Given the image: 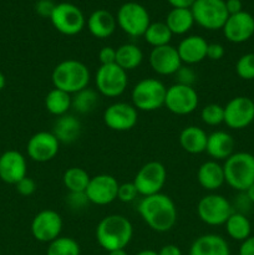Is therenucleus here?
<instances>
[{
    "label": "nucleus",
    "mask_w": 254,
    "mask_h": 255,
    "mask_svg": "<svg viewBox=\"0 0 254 255\" xmlns=\"http://www.w3.org/2000/svg\"><path fill=\"white\" fill-rule=\"evenodd\" d=\"M226 7L229 15H234L243 11V4H242V0H226Z\"/></svg>",
    "instance_id": "obj_46"
},
{
    "label": "nucleus",
    "mask_w": 254,
    "mask_h": 255,
    "mask_svg": "<svg viewBox=\"0 0 254 255\" xmlns=\"http://www.w3.org/2000/svg\"><path fill=\"white\" fill-rule=\"evenodd\" d=\"M189 255H231L229 244L218 234H203L194 239Z\"/></svg>",
    "instance_id": "obj_23"
},
{
    "label": "nucleus",
    "mask_w": 254,
    "mask_h": 255,
    "mask_svg": "<svg viewBox=\"0 0 254 255\" xmlns=\"http://www.w3.org/2000/svg\"><path fill=\"white\" fill-rule=\"evenodd\" d=\"M90 174L81 167H70L64 172L62 183L69 193H85L90 183Z\"/></svg>",
    "instance_id": "obj_32"
},
{
    "label": "nucleus",
    "mask_w": 254,
    "mask_h": 255,
    "mask_svg": "<svg viewBox=\"0 0 254 255\" xmlns=\"http://www.w3.org/2000/svg\"><path fill=\"white\" fill-rule=\"evenodd\" d=\"M143 61V52L137 45L124 44L116 49V64L125 71L137 69Z\"/></svg>",
    "instance_id": "obj_31"
},
{
    "label": "nucleus",
    "mask_w": 254,
    "mask_h": 255,
    "mask_svg": "<svg viewBox=\"0 0 254 255\" xmlns=\"http://www.w3.org/2000/svg\"><path fill=\"white\" fill-rule=\"evenodd\" d=\"M99 60L101 65L116 64V49L112 46H104L99 51Z\"/></svg>",
    "instance_id": "obj_42"
},
{
    "label": "nucleus",
    "mask_w": 254,
    "mask_h": 255,
    "mask_svg": "<svg viewBox=\"0 0 254 255\" xmlns=\"http://www.w3.org/2000/svg\"><path fill=\"white\" fill-rule=\"evenodd\" d=\"M199 97L194 87L174 84L167 89L164 107L177 116H187L196 111Z\"/></svg>",
    "instance_id": "obj_12"
},
{
    "label": "nucleus",
    "mask_w": 254,
    "mask_h": 255,
    "mask_svg": "<svg viewBox=\"0 0 254 255\" xmlns=\"http://www.w3.org/2000/svg\"><path fill=\"white\" fill-rule=\"evenodd\" d=\"M207 47L208 42L204 37L199 35H189L179 42L177 51L181 57L182 64L191 66L207 59Z\"/></svg>",
    "instance_id": "obj_21"
},
{
    "label": "nucleus",
    "mask_w": 254,
    "mask_h": 255,
    "mask_svg": "<svg viewBox=\"0 0 254 255\" xmlns=\"http://www.w3.org/2000/svg\"><path fill=\"white\" fill-rule=\"evenodd\" d=\"M226 232L233 241L243 242L252 236L251 221L247 218L246 214L241 212H233L227 222L224 223Z\"/></svg>",
    "instance_id": "obj_29"
},
{
    "label": "nucleus",
    "mask_w": 254,
    "mask_h": 255,
    "mask_svg": "<svg viewBox=\"0 0 254 255\" xmlns=\"http://www.w3.org/2000/svg\"><path fill=\"white\" fill-rule=\"evenodd\" d=\"M158 255H183L179 247L174 246V244H167L159 249Z\"/></svg>",
    "instance_id": "obj_47"
},
{
    "label": "nucleus",
    "mask_w": 254,
    "mask_h": 255,
    "mask_svg": "<svg viewBox=\"0 0 254 255\" xmlns=\"http://www.w3.org/2000/svg\"><path fill=\"white\" fill-rule=\"evenodd\" d=\"M223 34L228 41L233 44H242L254 35V17L248 11L229 15L223 26Z\"/></svg>",
    "instance_id": "obj_18"
},
{
    "label": "nucleus",
    "mask_w": 254,
    "mask_h": 255,
    "mask_svg": "<svg viewBox=\"0 0 254 255\" xmlns=\"http://www.w3.org/2000/svg\"><path fill=\"white\" fill-rule=\"evenodd\" d=\"M133 237L132 223L121 214L104 217L96 227V241L104 251L125 249Z\"/></svg>",
    "instance_id": "obj_2"
},
{
    "label": "nucleus",
    "mask_w": 254,
    "mask_h": 255,
    "mask_svg": "<svg viewBox=\"0 0 254 255\" xmlns=\"http://www.w3.org/2000/svg\"><path fill=\"white\" fill-rule=\"evenodd\" d=\"M172 36H173V34L171 32V30L168 29L166 22L162 21L151 22L149 26L147 27L146 32L143 34L146 42L151 45L152 47H159L164 46V45H169Z\"/></svg>",
    "instance_id": "obj_33"
},
{
    "label": "nucleus",
    "mask_w": 254,
    "mask_h": 255,
    "mask_svg": "<svg viewBox=\"0 0 254 255\" xmlns=\"http://www.w3.org/2000/svg\"><path fill=\"white\" fill-rule=\"evenodd\" d=\"M254 121V101L237 96L224 106V124L232 129L247 128Z\"/></svg>",
    "instance_id": "obj_15"
},
{
    "label": "nucleus",
    "mask_w": 254,
    "mask_h": 255,
    "mask_svg": "<svg viewBox=\"0 0 254 255\" xmlns=\"http://www.w3.org/2000/svg\"><path fill=\"white\" fill-rule=\"evenodd\" d=\"M46 255H81V248L74 238L60 236L49 243Z\"/></svg>",
    "instance_id": "obj_35"
},
{
    "label": "nucleus",
    "mask_w": 254,
    "mask_h": 255,
    "mask_svg": "<svg viewBox=\"0 0 254 255\" xmlns=\"http://www.w3.org/2000/svg\"><path fill=\"white\" fill-rule=\"evenodd\" d=\"M167 181L166 167L157 161H151L144 163L133 178V184L136 186L138 194L143 197L153 196L161 193Z\"/></svg>",
    "instance_id": "obj_11"
},
{
    "label": "nucleus",
    "mask_w": 254,
    "mask_h": 255,
    "mask_svg": "<svg viewBox=\"0 0 254 255\" xmlns=\"http://www.w3.org/2000/svg\"><path fill=\"white\" fill-rule=\"evenodd\" d=\"M117 25L124 32L132 37L143 36L151 24L149 14L143 5L134 1L125 2L117 11Z\"/></svg>",
    "instance_id": "obj_7"
},
{
    "label": "nucleus",
    "mask_w": 254,
    "mask_h": 255,
    "mask_svg": "<svg viewBox=\"0 0 254 255\" xmlns=\"http://www.w3.org/2000/svg\"><path fill=\"white\" fill-rule=\"evenodd\" d=\"M116 17L105 9H97L87 19V29L97 39H107L116 30Z\"/></svg>",
    "instance_id": "obj_25"
},
{
    "label": "nucleus",
    "mask_w": 254,
    "mask_h": 255,
    "mask_svg": "<svg viewBox=\"0 0 254 255\" xmlns=\"http://www.w3.org/2000/svg\"><path fill=\"white\" fill-rule=\"evenodd\" d=\"M71 95L54 87L45 96V109L52 116L61 117L64 115H67L69 110L71 109Z\"/></svg>",
    "instance_id": "obj_30"
},
{
    "label": "nucleus",
    "mask_w": 254,
    "mask_h": 255,
    "mask_svg": "<svg viewBox=\"0 0 254 255\" xmlns=\"http://www.w3.org/2000/svg\"><path fill=\"white\" fill-rule=\"evenodd\" d=\"M138 121V111L132 104L115 102L104 111V122L110 129L126 132L133 128Z\"/></svg>",
    "instance_id": "obj_16"
},
{
    "label": "nucleus",
    "mask_w": 254,
    "mask_h": 255,
    "mask_svg": "<svg viewBox=\"0 0 254 255\" xmlns=\"http://www.w3.org/2000/svg\"><path fill=\"white\" fill-rule=\"evenodd\" d=\"M61 216L52 209H44L34 217L31 222V234L40 243H51L62 232Z\"/></svg>",
    "instance_id": "obj_13"
},
{
    "label": "nucleus",
    "mask_w": 254,
    "mask_h": 255,
    "mask_svg": "<svg viewBox=\"0 0 254 255\" xmlns=\"http://www.w3.org/2000/svg\"><path fill=\"white\" fill-rule=\"evenodd\" d=\"M236 72L242 80H254V54H244L236 64Z\"/></svg>",
    "instance_id": "obj_37"
},
{
    "label": "nucleus",
    "mask_w": 254,
    "mask_h": 255,
    "mask_svg": "<svg viewBox=\"0 0 254 255\" xmlns=\"http://www.w3.org/2000/svg\"><path fill=\"white\" fill-rule=\"evenodd\" d=\"M52 133L59 139L60 143H72L79 139L81 134V122L72 115L57 117Z\"/></svg>",
    "instance_id": "obj_27"
},
{
    "label": "nucleus",
    "mask_w": 254,
    "mask_h": 255,
    "mask_svg": "<svg viewBox=\"0 0 254 255\" xmlns=\"http://www.w3.org/2000/svg\"><path fill=\"white\" fill-rule=\"evenodd\" d=\"M201 120L207 126H219L224 124V107L218 104H208L202 109Z\"/></svg>",
    "instance_id": "obj_36"
},
{
    "label": "nucleus",
    "mask_w": 254,
    "mask_h": 255,
    "mask_svg": "<svg viewBox=\"0 0 254 255\" xmlns=\"http://www.w3.org/2000/svg\"><path fill=\"white\" fill-rule=\"evenodd\" d=\"M60 142L52 132L40 131L32 134L26 144L27 156L37 163L52 161L59 153Z\"/></svg>",
    "instance_id": "obj_17"
},
{
    "label": "nucleus",
    "mask_w": 254,
    "mask_h": 255,
    "mask_svg": "<svg viewBox=\"0 0 254 255\" xmlns=\"http://www.w3.org/2000/svg\"><path fill=\"white\" fill-rule=\"evenodd\" d=\"M197 179H198L199 186L206 191H217L226 183L223 166L213 159L203 162L197 172Z\"/></svg>",
    "instance_id": "obj_24"
},
{
    "label": "nucleus",
    "mask_w": 254,
    "mask_h": 255,
    "mask_svg": "<svg viewBox=\"0 0 254 255\" xmlns=\"http://www.w3.org/2000/svg\"><path fill=\"white\" fill-rule=\"evenodd\" d=\"M208 134L198 126H187L179 133V144L187 153L199 154L206 152Z\"/></svg>",
    "instance_id": "obj_26"
},
{
    "label": "nucleus",
    "mask_w": 254,
    "mask_h": 255,
    "mask_svg": "<svg viewBox=\"0 0 254 255\" xmlns=\"http://www.w3.org/2000/svg\"><path fill=\"white\" fill-rule=\"evenodd\" d=\"M51 24L60 34L74 36L84 30L86 19L80 7L71 2H60L56 4L51 16Z\"/></svg>",
    "instance_id": "obj_10"
},
{
    "label": "nucleus",
    "mask_w": 254,
    "mask_h": 255,
    "mask_svg": "<svg viewBox=\"0 0 254 255\" xmlns=\"http://www.w3.org/2000/svg\"><path fill=\"white\" fill-rule=\"evenodd\" d=\"M243 193L246 194V197L248 198V201L251 202L252 204H254V183L252 184V186L249 187L246 192H243Z\"/></svg>",
    "instance_id": "obj_49"
},
{
    "label": "nucleus",
    "mask_w": 254,
    "mask_h": 255,
    "mask_svg": "<svg viewBox=\"0 0 254 255\" xmlns=\"http://www.w3.org/2000/svg\"><path fill=\"white\" fill-rule=\"evenodd\" d=\"M174 77H176V84L184 85V86H192L193 87L194 82L197 81V75L194 72V70L192 67H189L188 65L187 66H183L182 65L179 67L178 71L174 74Z\"/></svg>",
    "instance_id": "obj_38"
},
{
    "label": "nucleus",
    "mask_w": 254,
    "mask_h": 255,
    "mask_svg": "<svg viewBox=\"0 0 254 255\" xmlns=\"http://www.w3.org/2000/svg\"><path fill=\"white\" fill-rule=\"evenodd\" d=\"M233 212L231 202L222 194L209 193L202 197L197 204V214L207 226H224Z\"/></svg>",
    "instance_id": "obj_8"
},
{
    "label": "nucleus",
    "mask_w": 254,
    "mask_h": 255,
    "mask_svg": "<svg viewBox=\"0 0 254 255\" xmlns=\"http://www.w3.org/2000/svg\"><path fill=\"white\" fill-rule=\"evenodd\" d=\"M236 142L226 131H214L208 134L206 152L213 161H226L234 153Z\"/></svg>",
    "instance_id": "obj_22"
},
{
    "label": "nucleus",
    "mask_w": 254,
    "mask_h": 255,
    "mask_svg": "<svg viewBox=\"0 0 254 255\" xmlns=\"http://www.w3.org/2000/svg\"><path fill=\"white\" fill-rule=\"evenodd\" d=\"M148 60L152 70L161 76L174 75L183 65L178 51H177V47L172 46V45L153 47Z\"/></svg>",
    "instance_id": "obj_19"
},
{
    "label": "nucleus",
    "mask_w": 254,
    "mask_h": 255,
    "mask_svg": "<svg viewBox=\"0 0 254 255\" xmlns=\"http://www.w3.org/2000/svg\"><path fill=\"white\" fill-rule=\"evenodd\" d=\"M136 255H158V252L153 251V249H143V251L138 252Z\"/></svg>",
    "instance_id": "obj_50"
},
{
    "label": "nucleus",
    "mask_w": 254,
    "mask_h": 255,
    "mask_svg": "<svg viewBox=\"0 0 254 255\" xmlns=\"http://www.w3.org/2000/svg\"><path fill=\"white\" fill-rule=\"evenodd\" d=\"M5 84H6V79H5L2 72H0V91H2V89L5 87Z\"/></svg>",
    "instance_id": "obj_52"
},
{
    "label": "nucleus",
    "mask_w": 254,
    "mask_h": 255,
    "mask_svg": "<svg viewBox=\"0 0 254 255\" xmlns=\"http://www.w3.org/2000/svg\"><path fill=\"white\" fill-rule=\"evenodd\" d=\"M90 70L84 62L75 59H67L57 64L51 74V81L55 89L74 95L89 86Z\"/></svg>",
    "instance_id": "obj_3"
},
{
    "label": "nucleus",
    "mask_w": 254,
    "mask_h": 255,
    "mask_svg": "<svg viewBox=\"0 0 254 255\" xmlns=\"http://www.w3.org/2000/svg\"><path fill=\"white\" fill-rule=\"evenodd\" d=\"M15 187H16L17 193L21 194V196L24 197L31 196V194H34L35 191H36V183H35L34 179L30 178V177L27 176L25 177V178H22L20 182H17V183L15 184Z\"/></svg>",
    "instance_id": "obj_40"
},
{
    "label": "nucleus",
    "mask_w": 254,
    "mask_h": 255,
    "mask_svg": "<svg viewBox=\"0 0 254 255\" xmlns=\"http://www.w3.org/2000/svg\"><path fill=\"white\" fill-rule=\"evenodd\" d=\"M164 22L173 35H184L193 26V14H192L191 9L173 7L167 14Z\"/></svg>",
    "instance_id": "obj_28"
},
{
    "label": "nucleus",
    "mask_w": 254,
    "mask_h": 255,
    "mask_svg": "<svg viewBox=\"0 0 254 255\" xmlns=\"http://www.w3.org/2000/svg\"><path fill=\"white\" fill-rule=\"evenodd\" d=\"M239 255H254V236L242 242L239 247Z\"/></svg>",
    "instance_id": "obj_45"
},
{
    "label": "nucleus",
    "mask_w": 254,
    "mask_h": 255,
    "mask_svg": "<svg viewBox=\"0 0 254 255\" xmlns=\"http://www.w3.org/2000/svg\"><path fill=\"white\" fill-rule=\"evenodd\" d=\"M120 183L111 174H97L91 177L85 194L90 203L95 206H107L117 199Z\"/></svg>",
    "instance_id": "obj_14"
},
{
    "label": "nucleus",
    "mask_w": 254,
    "mask_h": 255,
    "mask_svg": "<svg viewBox=\"0 0 254 255\" xmlns=\"http://www.w3.org/2000/svg\"><path fill=\"white\" fill-rule=\"evenodd\" d=\"M226 54V50H224V46L219 42H211L208 44V47H207V59L212 60V61H218Z\"/></svg>",
    "instance_id": "obj_41"
},
{
    "label": "nucleus",
    "mask_w": 254,
    "mask_h": 255,
    "mask_svg": "<svg viewBox=\"0 0 254 255\" xmlns=\"http://www.w3.org/2000/svg\"><path fill=\"white\" fill-rule=\"evenodd\" d=\"M167 87L157 79H142L133 86L131 92L132 105L137 111L152 112L164 106Z\"/></svg>",
    "instance_id": "obj_5"
},
{
    "label": "nucleus",
    "mask_w": 254,
    "mask_h": 255,
    "mask_svg": "<svg viewBox=\"0 0 254 255\" xmlns=\"http://www.w3.org/2000/svg\"><path fill=\"white\" fill-rule=\"evenodd\" d=\"M137 196H138V192H137L133 182H125L119 186V192H117L119 201L124 202V203H129V202H133Z\"/></svg>",
    "instance_id": "obj_39"
},
{
    "label": "nucleus",
    "mask_w": 254,
    "mask_h": 255,
    "mask_svg": "<svg viewBox=\"0 0 254 255\" xmlns=\"http://www.w3.org/2000/svg\"><path fill=\"white\" fill-rule=\"evenodd\" d=\"M109 255H128L125 249H117V251L109 252Z\"/></svg>",
    "instance_id": "obj_51"
},
{
    "label": "nucleus",
    "mask_w": 254,
    "mask_h": 255,
    "mask_svg": "<svg viewBox=\"0 0 254 255\" xmlns=\"http://www.w3.org/2000/svg\"><path fill=\"white\" fill-rule=\"evenodd\" d=\"M194 22L207 30L223 29L229 17L226 0H196L191 7Z\"/></svg>",
    "instance_id": "obj_6"
},
{
    "label": "nucleus",
    "mask_w": 254,
    "mask_h": 255,
    "mask_svg": "<svg viewBox=\"0 0 254 255\" xmlns=\"http://www.w3.org/2000/svg\"><path fill=\"white\" fill-rule=\"evenodd\" d=\"M95 84L99 94L105 97H119L126 91L128 85L127 71L117 64L101 65L95 75Z\"/></svg>",
    "instance_id": "obj_9"
},
{
    "label": "nucleus",
    "mask_w": 254,
    "mask_h": 255,
    "mask_svg": "<svg viewBox=\"0 0 254 255\" xmlns=\"http://www.w3.org/2000/svg\"><path fill=\"white\" fill-rule=\"evenodd\" d=\"M137 212L142 221L157 233H166L171 231L177 222V208L171 197L157 193L143 197L139 201Z\"/></svg>",
    "instance_id": "obj_1"
},
{
    "label": "nucleus",
    "mask_w": 254,
    "mask_h": 255,
    "mask_svg": "<svg viewBox=\"0 0 254 255\" xmlns=\"http://www.w3.org/2000/svg\"><path fill=\"white\" fill-rule=\"evenodd\" d=\"M172 7H182V9H191L196 0H167Z\"/></svg>",
    "instance_id": "obj_48"
},
{
    "label": "nucleus",
    "mask_w": 254,
    "mask_h": 255,
    "mask_svg": "<svg viewBox=\"0 0 254 255\" xmlns=\"http://www.w3.org/2000/svg\"><path fill=\"white\" fill-rule=\"evenodd\" d=\"M55 6H56V4H54L52 0H39L36 5H35V10H36V12L40 16L49 17L50 19Z\"/></svg>",
    "instance_id": "obj_43"
},
{
    "label": "nucleus",
    "mask_w": 254,
    "mask_h": 255,
    "mask_svg": "<svg viewBox=\"0 0 254 255\" xmlns=\"http://www.w3.org/2000/svg\"><path fill=\"white\" fill-rule=\"evenodd\" d=\"M67 203L71 208L81 209L86 207V204H89L90 202L85 193H70L69 198H67Z\"/></svg>",
    "instance_id": "obj_44"
},
{
    "label": "nucleus",
    "mask_w": 254,
    "mask_h": 255,
    "mask_svg": "<svg viewBox=\"0 0 254 255\" xmlns=\"http://www.w3.org/2000/svg\"><path fill=\"white\" fill-rule=\"evenodd\" d=\"M97 104H99V94L89 87L72 95L71 109H74L77 114H90L94 111Z\"/></svg>",
    "instance_id": "obj_34"
},
{
    "label": "nucleus",
    "mask_w": 254,
    "mask_h": 255,
    "mask_svg": "<svg viewBox=\"0 0 254 255\" xmlns=\"http://www.w3.org/2000/svg\"><path fill=\"white\" fill-rule=\"evenodd\" d=\"M26 159L19 151L9 149L0 156V179L2 182L15 186L26 177Z\"/></svg>",
    "instance_id": "obj_20"
},
{
    "label": "nucleus",
    "mask_w": 254,
    "mask_h": 255,
    "mask_svg": "<svg viewBox=\"0 0 254 255\" xmlns=\"http://www.w3.org/2000/svg\"><path fill=\"white\" fill-rule=\"evenodd\" d=\"M223 171L226 183L243 193L254 183V154L236 152L224 161Z\"/></svg>",
    "instance_id": "obj_4"
}]
</instances>
